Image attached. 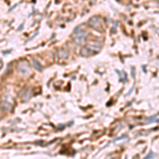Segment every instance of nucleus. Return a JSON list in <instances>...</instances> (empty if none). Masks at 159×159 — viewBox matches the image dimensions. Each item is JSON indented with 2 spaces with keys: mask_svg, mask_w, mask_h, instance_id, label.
Segmentation results:
<instances>
[{
  "mask_svg": "<svg viewBox=\"0 0 159 159\" xmlns=\"http://www.w3.org/2000/svg\"><path fill=\"white\" fill-rule=\"evenodd\" d=\"M102 46L99 42H89L87 46L83 47L81 49V55L82 56H88V55H92L94 53H97L98 51H100Z\"/></svg>",
  "mask_w": 159,
  "mask_h": 159,
  "instance_id": "f257e3e1",
  "label": "nucleus"
},
{
  "mask_svg": "<svg viewBox=\"0 0 159 159\" xmlns=\"http://www.w3.org/2000/svg\"><path fill=\"white\" fill-rule=\"evenodd\" d=\"M73 35H74V42L76 44L81 45V44H83L86 40V37L87 35H88V33H87L86 30H81L80 32H77V33H75V34Z\"/></svg>",
  "mask_w": 159,
  "mask_h": 159,
  "instance_id": "7ed1b4c3",
  "label": "nucleus"
},
{
  "mask_svg": "<svg viewBox=\"0 0 159 159\" xmlns=\"http://www.w3.org/2000/svg\"><path fill=\"white\" fill-rule=\"evenodd\" d=\"M89 26L94 30H99V31H103V27H102V22H101V18L98 16H94L90 18Z\"/></svg>",
  "mask_w": 159,
  "mask_h": 159,
  "instance_id": "f03ea898",
  "label": "nucleus"
},
{
  "mask_svg": "<svg viewBox=\"0 0 159 159\" xmlns=\"http://www.w3.org/2000/svg\"><path fill=\"white\" fill-rule=\"evenodd\" d=\"M57 54H59V59H67L68 57V51L65 50V49H59Z\"/></svg>",
  "mask_w": 159,
  "mask_h": 159,
  "instance_id": "39448f33",
  "label": "nucleus"
},
{
  "mask_svg": "<svg viewBox=\"0 0 159 159\" xmlns=\"http://www.w3.org/2000/svg\"><path fill=\"white\" fill-rule=\"evenodd\" d=\"M33 65L35 66V68H36L38 71H42V69H44V68H42V66L40 65V64H39V63L36 61V59H34V61H33Z\"/></svg>",
  "mask_w": 159,
  "mask_h": 159,
  "instance_id": "423d86ee",
  "label": "nucleus"
},
{
  "mask_svg": "<svg viewBox=\"0 0 159 159\" xmlns=\"http://www.w3.org/2000/svg\"><path fill=\"white\" fill-rule=\"evenodd\" d=\"M19 72L22 74H27L29 72V64L27 62H20L17 66Z\"/></svg>",
  "mask_w": 159,
  "mask_h": 159,
  "instance_id": "20e7f679",
  "label": "nucleus"
}]
</instances>
